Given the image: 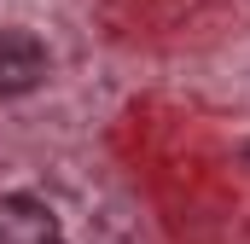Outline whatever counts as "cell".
<instances>
[{"instance_id":"cell-1","label":"cell","mask_w":250,"mask_h":244,"mask_svg":"<svg viewBox=\"0 0 250 244\" xmlns=\"http://www.w3.org/2000/svg\"><path fill=\"white\" fill-rule=\"evenodd\" d=\"M47 70H53V59L29 29H0V99L35 93L47 81Z\"/></svg>"},{"instance_id":"cell-2","label":"cell","mask_w":250,"mask_h":244,"mask_svg":"<svg viewBox=\"0 0 250 244\" xmlns=\"http://www.w3.org/2000/svg\"><path fill=\"white\" fill-rule=\"evenodd\" d=\"M0 244H59V215L29 192H6L0 198Z\"/></svg>"}]
</instances>
